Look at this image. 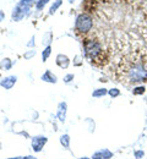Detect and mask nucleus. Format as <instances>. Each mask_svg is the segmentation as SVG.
<instances>
[{"instance_id":"nucleus-2","label":"nucleus","mask_w":147,"mask_h":159,"mask_svg":"<svg viewBox=\"0 0 147 159\" xmlns=\"http://www.w3.org/2000/svg\"><path fill=\"white\" fill-rule=\"evenodd\" d=\"M92 26H93V20H92V17L90 15H87V14H80L76 17L75 28L80 33H86V32L91 31Z\"/></svg>"},{"instance_id":"nucleus-16","label":"nucleus","mask_w":147,"mask_h":159,"mask_svg":"<svg viewBox=\"0 0 147 159\" xmlns=\"http://www.w3.org/2000/svg\"><path fill=\"white\" fill-rule=\"evenodd\" d=\"M145 92V87H136L135 89H134V93L135 94H141V93H144Z\"/></svg>"},{"instance_id":"nucleus-12","label":"nucleus","mask_w":147,"mask_h":159,"mask_svg":"<svg viewBox=\"0 0 147 159\" xmlns=\"http://www.w3.org/2000/svg\"><path fill=\"white\" fill-rule=\"evenodd\" d=\"M48 1L49 0H38V1H36V9L37 10H42L43 7L48 4Z\"/></svg>"},{"instance_id":"nucleus-4","label":"nucleus","mask_w":147,"mask_h":159,"mask_svg":"<svg viewBox=\"0 0 147 159\" xmlns=\"http://www.w3.org/2000/svg\"><path fill=\"white\" fill-rule=\"evenodd\" d=\"M57 64L62 67V69H66L69 66V58L64 54H59L57 57Z\"/></svg>"},{"instance_id":"nucleus-5","label":"nucleus","mask_w":147,"mask_h":159,"mask_svg":"<svg viewBox=\"0 0 147 159\" xmlns=\"http://www.w3.org/2000/svg\"><path fill=\"white\" fill-rule=\"evenodd\" d=\"M15 82H16V77L15 76H10V77H6V79H4L1 81V86L5 87L6 89H10L15 84Z\"/></svg>"},{"instance_id":"nucleus-20","label":"nucleus","mask_w":147,"mask_h":159,"mask_svg":"<svg viewBox=\"0 0 147 159\" xmlns=\"http://www.w3.org/2000/svg\"><path fill=\"white\" fill-rule=\"evenodd\" d=\"M23 1H26V2L30 4V5H33V2H34V0H23Z\"/></svg>"},{"instance_id":"nucleus-22","label":"nucleus","mask_w":147,"mask_h":159,"mask_svg":"<svg viewBox=\"0 0 147 159\" xmlns=\"http://www.w3.org/2000/svg\"><path fill=\"white\" fill-rule=\"evenodd\" d=\"M81 159H82V158H81ZM84 159H87V158H84Z\"/></svg>"},{"instance_id":"nucleus-9","label":"nucleus","mask_w":147,"mask_h":159,"mask_svg":"<svg viewBox=\"0 0 147 159\" xmlns=\"http://www.w3.org/2000/svg\"><path fill=\"white\" fill-rule=\"evenodd\" d=\"M62 4H63V0H57V1H54V4L50 6V10H49V15H53L60 6H62Z\"/></svg>"},{"instance_id":"nucleus-18","label":"nucleus","mask_w":147,"mask_h":159,"mask_svg":"<svg viewBox=\"0 0 147 159\" xmlns=\"http://www.w3.org/2000/svg\"><path fill=\"white\" fill-rule=\"evenodd\" d=\"M71 79H74V75H67V76H65L64 81H65V82H70Z\"/></svg>"},{"instance_id":"nucleus-19","label":"nucleus","mask_w":147,"mask_h":159,"mask_svg":"<svg viewBox=\"0 0 147 159\" xmlns=\"http://www.w3.org/2000/svg\"><path fill=\"white\" fill-rule=\"evenodd\" d=\"M4 19H5V14H4V12L0 10V22L4 20Z\"/></svg>"},{"instance_id":"nucleus-10","label":"nucleus","mask_w":147,"mask_h":159,"mask_svg":"<svg viewBox=\"0 0 147 159\" xmlns=\"http://www.w3.org/2000/svg\"><path fill=\"white\" fill-rule=\"evenodd\" d=\"M65 111H66V104H65V103H62V104L59 105V114H58L62 121L65 120Z\"/></svg>"},{"instance_id":"nucleus-21","label":"nucleus","mask_w":147,"mask_h":159,"mask_svg":"<svg viewBox=\"0 0 147 159\" xmlns=\"http://www.w3.org/2000/svg\"><path fill=\"white\" fill-rule=\"evenodd\" d=\"M72 1H74V0H69V2H72Z\"/></svg>"},{"instance_id":"nucleus-7","label":"nucleus","mask_w":147,"mask_h":159,"mask_svg":"<svg viewBox=\"0 0 147 159\" xmlns=\"http://www.w3.org/2000/svg\"><path fill=\"white\" fill-rule=\"evenodd\" d=\"M42 80L43 81H47V82H52V83L57 82V77H55V75L52 74V71H47L42 76Z\"/></svg>"},{"instance_id":"nucleus-11","label":"nucleus","mask_w":147,"mask_h":159,"mask_svg":"<svg viewBox=\"0 0 147 159\" xmlns=\"http://www.w3.org/2000/svg\"><path fill=\"white\" fill-rule=\"evenodd\" d=\"M0 67H1V70H9L11 67V60L4 59L0 62Z\"/></svg>"},{"instance_id":"nucleus-6","label":"nucleus","mask_w":147,"mask_h":159,"mask_svg":"<svg viewBox=\"0 0 147 159\" xmlns=\"http://www.w3.org/2000/svg\"><path fill=\"white\" fill-rule=\"evenodd\" d=\"M47 142V139L45 137H36L33 139V149H36L37 152L41 151L42 146Z\"/></svg>"},{"instance_id":"nucleus-14","label":"nucleus","mask_w":147,"mask_h":159,"mask_svg":"<svg viewBox=\"0 0 147 159\" xmlns=\"http://www.w3.org/2000/svg\"><path fill=\"white\" fill-rule=\"evenodd\" d=\"M50 52H52V48L48 45L47 48H45V50L43 52V54H42V57H43V61H45V60L48 59V57L50 55Z\"/></svg>"},{"instance_id":"nucleus-8","label":"nucleus","mask_w":147,"mask_h":159,"mask_svg":"<svg viewBox=\"0 0 147 159\" xmlns=\"http://www.w3.org/2000/svg\"><path fill=\"white\" fill-rule=\"evenodd\" d=\"M99 157H102L101 159H109L112 157V153L109 151H101V152H98L93 156V159H98Z\"/></svg>"},{"instance_id":"nucleus-1","label":"nucleus","mask_w":147,"mask_h":159,"mask_svg":"<svg viewBox=\"0 0 147 159\" xmlns=\"http://www.w3.org/2000/svg\"><path fill=\"white\" fill-rule=\"evenodd\" d=\"M85 54L88 59H97L102 54V45L99 42L93 39H87L85 42Z\"/></svg>"},{"instance_id":"nucleus-17","label":"nucleus","mask_w":147,"mask_h":159,"mask_svg":"<svg viewBox=\"0 0 147 159\" xmlns=\"http://www.w3.org/2000/svg\"><path fill=\"white\" fill-rule=\"evenodd\" d=\"M109 94H110L112 97H118V96H119V89L113 88V89H110V91H109Z\"/></svg>"},{"instance_id":"nucleus-13","label":"nucleus","mask_w":147,"mask_h":159,"mask_svg":"<svg viewBox=\"0 0 147 159\" xmlns=\"http://www.w3.org/2000/svg\"><path fill=\"white\" fill-rule=\"evenodd\" d=\"M104 94H107V91H105L104 88H99V89H97V91H94V92L92 93L93 97H102V96H104Z\"/></svg>"},{"instance_id":"nucleus-15","label":"nucleus","mask_w":147,"mask_h":159,"mask_svg":"<svg viewBox=\"0 0 147 159\" xmlns=\"http://www.w3.org/2000/svg\"><path fill=\"white\" fill-rule=\"evenodd\" d=\"M33 55H36V50L27 52V53H25V59H30V58H32Z\"/></svg>"},{"instance_id":"nucleus-3","label":"nucleus","mask_w":147,"mask_h":159,"mask_svg":"<svg viewBox=\"0 0 147 159\" xmlns=\"http://www.w3.org/2000/svg\"><path fill=\"white\" fill-rule=\"evenodd\" d=\"M31 6H32V5H30V4H27L26 1L21 0V1L15 6V9H14V11H12V20L21 21L22 19L27 15V12H28V10H30Z\"/></svg>"}]
</instances>
